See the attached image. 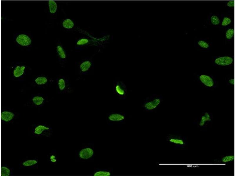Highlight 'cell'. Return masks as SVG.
I'll use <instances>...</instances> for the list:
<instances>
[{
  "mask_svg": "<svg viewBox=\"0 0 235 176\" xmlns=\"http://www.w3.org/2000/svg\"><path fill=\"white\" fill-rule=\"evenodd\" d=\"M166 140L169 143L178 146H183L185 144V142L183 138L175 135H169L166 137Z\"/></svg>",
  "mask_w": 235,
  "mask_h": 176,
  "instance_id": "obj_13",
  "label": "cell"
},
{
  "mask_svg": "<svg viewBox=\"0 0 235 176\" xmlns=\"http://www.w3.org/2000/svg\"><path fill=\"white\" fill-rule=\"evenodd\" d=\"M227 5L228 6L231 7L234 6V1H229L227 4Z\"/></svg>",
  "mask_w": 235,
  "mask_h": 176,
  "instance_id": "obj_30",
  "label": "cell"
},
{
  "mask_svg": "<svg viewBox=\"0 0 235 176\" xmlns=\"http://www.w3.org/2000/svg\"><path fill=\"white\" fill-rule=\"evenodd\" d=\"M229 84L231 85H234V79H231L229 80Z\"/></svg>",
  "mask_w": 235,
  "mask_h": 176,
  "instance_id": "obj_31",
  "label": "cell"
},
{
  "mask_svg": "<svg viewBox=\"0 0 235 176\" xmlns=\"http://www.w3.org/2000/svg\"><path fill=\"white\" fill-rule=\"evenodd\" d=\"M198 43L200 46L203 48H207L209 47V44L203 40L199 41Z\"/></svg>",
  "mask_w": 235,
  "mask_h": 176,
  "instance_id": "obj_29",
  "label": "cell"
},
{
  "mask_svg": "<svg viewBox=\"0 0 235 176\" xmlns=\"http://www.w3.org/2000/svg\"><path fill=\"white\" fill-rule=\"evenodd\" d=\"M164 100V97L162 94H152L143 99L141 107L144 111L152 112L160 107L163 103Z\"/></svg>",
  "mask_w": 235,
  "mask_h": 176,
  "instance_id": "obj_1",
  "label": "cell"
},
{
  "mask_svg": "<svg viewBox=\"0 0 235 176\" xmlns=\"http://www.w3.org/2000/svg\"><path fill=\"white\" fill-rule=\"evenodd\" d=\"M19 116L16 112L10 109H3L1 111V123L4 124L11 123Z\"/></svg>",
  "mask_w": 235,
  "mask_h": 176,
  "instance_id": "obj_8",
  "label": "cell"
},
{
  "mask_svg": "<svg viewBox=\"0 0 235 176\" xmlns=\"http://www.w3.org/2000/svg\"><path fill=\"white\" fill-rule=\"evenodd\" d=\"M113 93L119 99L125 100L128 95L127 87L125 82L119 78L115 79L113 82Z\"/></svg>",
  "mask_w": 235,
  "mask_h": 176,
  "instance_id": "obj_2",
  "label": "cell"
},
{
  "mask_svg": "<svg viewBox=\"0 0 235 176\" xmlns=\"http://www.w3.org/2000/svg\"><path fill=\"white\" fill-rule=\"evenodd\" d=\"M51 80L48 76L40 75L35 77L33 79L32 84L33 86L38 87H44L48 85Z\"/></svg>",
  "mask_w": 235,
  "mask_h": 176,
  "instance_id": "obj_11",
  "label": "cell"
},
{
  "mask_svg": "<svg viewBox=\"0 0 235 176\" xmlns=\"http://www.w3.org/2000/svg\"><path fill=\"white\" fill-rule=\"evenodd\" d=\"M211 21L212 23L214 25H218L220 22L219 18L215 15H213L211 17Z\"/></svg>",
  "mask_w": 235,
  "mask_h": 176,
  "instance_id": "obj_26",
  "label": "cell"
},
{
  "mask_svg": "<svg viewBox=\"0 0 235 176\" xmlns=\"http://www.w3.org/2000/svg\"><path fill=\"white\" fill-rule=\"evenodd\" d=\"M38 164V160L37 158H26L20 162V167L26 168H37Z\"/></svg>",
  "mask_w": 235,
  "mask_h": 176,
  "instance_id": "obj_12",
  "label": "cell"
},
{
  "mask_svg": "<svg viewBox=\"0 0 235 176\" xmlns=\"http://www.w3.org/2000/svg\"><path fill=\"white\" fill-rule=\"evenodd\" d=\"M49 11L51 13H55L57 9V5L56 2L53 0H49L48 1Z\"/></svg>",
  "mask_w": 235,
  "mask_h": 176,
  "instance_id": "obj_21",
  "label": "cell"
},
{
  "mask_svg": "<svg viewBox=\"0 0 235 176\" xmlns=\"http://www.w3.org/2000/svg\"><path fill=\"white\" fill-rule=\"evenodd\" d=\"M57 51L59 57L62 59H64L66 58V54L62 47L60 45L57 47Z\"/></svg>",
  "mask_w": 235,
  "mask_h": 176,
  "instance_id": "obj_24",
  "label": "cell"
},
{
  "mask_svg": "<svg viewBox=\"0 0 235 176\" xmlns=\"http://www.w3.org/2000/svg\"><path fill=\"white\" fill-rule=\"evenodd\" d=\"M13 172L12 168L7 165L4 164L1 165V176H11L13 175Z\"/></svg>",
  "mask_w": 235,
  "mask_h": 176,
  "instance_id": "obj_18",
  "label": "cell"
},
{
  "mask_svg": "<svg viewBox=\"0 0 235 176\" xmlns=\"http://www.w3.org/2000/svg\"><path fill=\"white\" fill-rule=\"evenodd\" d=\"M95 150L94 144L89 143L80 147L76 153L77 159L81 161L91 160L94 157Z\"/></svg>",
  "mask_w": 235,
  "mask_h": 176,
  "instance_id": "obj_3",
  "label": "cell"
},
{
  "mask_svg": "<svg viewBox=\"0 0 235 176\" xmlns=\"http://www.w3.org/2000/svg\"><path fill=\"white\" fill-rule=\"evenodd\" d=\"M56 87L60 94H66L73 92V88L71 86L68 78L65 76H60L56 80Z\"/></svg>",
  "mask_w": 235,
  "mask_h": 176,
  "instance_id": "obj_5",
  "label": "cell"
},
{
  "mask_svg": "<svg viewBox=\"0 0 235 176\" xmlns=\"http://www.w3.org/2000/svg\"><path fill=\"white\" fill-rule=\"evenodd\" d=\"M200 81L206 86L212 87L214 84L212 78L209 75H201L199 77Z\"/></svg>",
  "mask_w": 235,
  "mask_h": 176,
  "instance_id": "obj_16",
  "label": "cell"
},
{
  "mask_svg": "<svg viewBox=\"0 0 235 176\" xmlns=\"http://www.w3.org/2000/svg\"><path fill=\"white\" fill-rule=\"evenodd\" d=\"M63 26L64 28L70 29L73 28L74 24L73 22L70 19H67L64 20L63 22Z\"/></svg>",
  "mask_w": 235,
  "mask_h": 176,
  "instance_id": "obj_23",
  "label": "cell"
},
{
  "mask_svg": "<svg viewBox=\"0 0 235 176\" xmlns=\"http://www.w3.org/2000/svg\"><path fill=\"white\" fill-rule=\"evenodd\" d=\"M47 97L43 94H36L32 95L28 101V104L36 108L43 106L47 102Z\"/></svg>",
  "mask_w": 235,
  "mask_h": 176,
  "instance_id": "obj_9",
  "label": "cell"
},
{
  "mask_svg": "<svg viewBox=\"0 0 235 176\" xmlns=\"http://www.w3.org/2000/svg\"><path fill=\"white\" fill-rule=\"evenodd\" d=\"M211 120V118L210 114L208 112H206L204 115L201 117L199 123V126H204L206 122Z\"/></svg>",
  "mask_w": 235,
  "mask_h": 176,
  "instance_id": "obj_20",
  "label": "cell"
},
{
  "mask_svg": "<svg viewBox=\"0 0 235 176\" xmlns=\"http://www.w3.org/2000/svg\"><path fill=\"white\" fill-rule=\"evenodd\" d=\"M26 67L18 65L12 67L10 73L12 78L17 80H22L28 73Z\"/></svg>",
  "mask_w": 235,
  "mask_h": 176,
  "instance_id": "obj_7",
  "label": "cell"
},
{
  "mask_svg": "<svg viewBox=\"0 0 235 176\" xmlns=\"http://www.w3.org/2000/svg\"><path fill=\"white\" fill-rule=\"evenodd\" d=\"M52 129L49 125L43 123H37L32 126L31 133L37 137H51L52 134Z\"/></svg>",
  "mask_w": 235,
  "mask_h": 176,
  "instance_id": "obj_4",
  "label": "cell"
},
{
  "mask_svg": "<svg viewBox=\"0 0 235 176\" xmlns=\"http://www.w3.org/2000/svg\"><path fill=\"white\" fill-rule=\"evenodd\" d=\"M234 159V156L233 155H230L223 157L220 160V162L222 163L225 164L232 162Z\"/></svg>",
  "mask_w": 235,
  "mask_h": 176,
  "instance_id": "obj_22",
  "label": "cell"
},
{
  "mask_svg": "<svg viewBox=\"0 0 235 176\" xmlns=\"http://www.w3.org/2000/svg\"><path fill=\"white\" fill-rule=\"evenodd\" d=\"M231 22V19L228 17H224L221 23L222 26H226L229 24Z\"/></svg>",
  "mask_w": 235,
  "mask_h": 176,
  "instance_id": "obj_28",
  "label": "cell"
},
{
  "mask_svg": "<svg viewBox=\"0 0 235 176\" xmlns=\"http://www.w3.org/2000/svg\"><path fill=\"white\" fill-rule=\"evenodd\" d=\"M233 59L229 56H224L219 57L216 59L215 63L217 65L225 66L231 65L233 62Z\"/></svg>",
  "mask_w": 235,
  "mask_h": 176,
  "instance_id": "obj_15",
  "label": "cell"
},
{
  "mask_svg": "<svg viewBox=\"0 0 235 176\" xmlns=\"http://www.w3.org/2000/svg\"><path fill=\"white\" fill-rule=\"evenodd\" d=\"M126 118V114L123 112L112 111L107 114V122L110 123H122Z\"/></svg>",
  "mask_w": 235,
  "mask_h": 176,
  "instance_id": "obj_10",
  "label": "cell"
},
{
  "mask_svg": "<svg viewBox=\"0 0 235 176\" xmlns=\"http://www.w3.org/2000/svg\"><path fill=\"white\" fill-rule=\"evenodd\" d=\"M90 41L89 40L86 38H82L79 39L77 43V44L78 45H82L88 44Z\"/></svg>",
  "mask_w": 235,
  "mask_h": 176,
  "instance_id": "obj_27",
  "label": "cell"
},
{
  "mask_svg": "<svg viewBox=\"0 0 235 176\" xmlns=\"http://www.w3.org/2000/svg\"><path fill=\"white\" fill-rule=\"evenodd\" d=\"M47 159L49 162L52 164H56L58 161L56 151L53 150L47 155Z\"/></svg>",
  "mask_w": 235,
  "mask_h": 176,
  "instance_id": "obj_19",
  "label": "cell"
},
{
  "mask_svg": "<svg viewBox=\"0 0 235 176\" xmlns=\"http://www.w3.org/2000/svg\"><path fill=\"white\" fill-rule=\"evenodd\" d=\"M112 170L107 169H97L92 174L93 176H110L112 175Z\"/></svg>",
  "mask_w": 235,
  "mask_h": 176,
  "instance_id": "obj_17",
  "label": "cell"
},
{
  "mask_svg": "<svg viewBox=\"0 0 235 176\" xmlns=\"http://www.w3.org/2000/svg\"><path fill=\"white\" fill-rule=\"evenodd\" d=\"M93 68L92 62L87 60L82 61L80 63L76 70L75 73L80 77L90 75L93 72Z\"/></svg>",
  "mask_w": 235,
  "mask_h": 176,
  "instance_id": "obj_6",
  "label": "cell"
},
{
  "mask_svg": "<svg viewBox=\"0 0 235 176\" xmlns=\"http://www.w3.org/2000/svg\"><path fill=\"white\" fill-rule=\"evenodd\" d=\"M16 42L22 46H26L30 45L31 43V40L27 35L20 34L16 38Z\"/></svg>",
  "mask_w": 235,
  "mask_h": 176,
  "instance_id": "obj_14",
  "label": "cell"
},
{
  "mask_svg": "<svg viewBox=\"0 0 235 176\" xmlns=\"http://www.w3.org/2000/svg\"><path fill=\"white\" fill-rule=\"evenodd\" d=\"M234 30L233 29L230 28L228 30L226 33V37L228 39H231L233 36Z\"/></svg>",
  "mask_w": 235,
  "mask_h": 176,
  "instance_id": "obj_25",
  "label": "cell"
}]
</instances>
